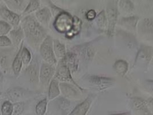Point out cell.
<instances>
[{
	"label": "cell",
	"mask_w": 153,
	"mask_h": 115,
	"mask_svg": "<svg viewBox=\"0 0 153 115\" xmlns=\"http://www.w3.org/2000/svg\"><path fill=\"white\" fill-rule=\"evenodd\" d=\"M22 25L24 34L32 46H38L47 37L44 29L33 16H28L24 18Z\"/></svg>",
	"instance_id": "cell-1"
},
{
	"label": "cell",
	"mask_w": 153,
	"mask_h": 115,
	"mask_svg": "<svg viewBox=\"0 0 153 115\" xmlns=\"http://www.w3.org/2000/svg\"><path fill=\"white\" fill-rule=\"evenodd\" d=\"M40 52L42 57L48 64L53 65L56 63L57 60L53 52V39L51 36H47L43 40L40 46Z\"/></svg>",
	"instance_id": "cell-2"
},
{
	"label": "cell",
	"mask_w": 153,
	"mask_h": 115,
	"mask_svg": "<svg viewBox=\"0 0 153 115\" xmlns=\"http://www.w3.org/2000/svg\"><path fill=\"white\" fill-rule=\"evenodd\" d=\"M73 25V18L67 12H62L56 18L54 25L60 32H68Z\"/></svg>",
	"instance_id": "cell-3"
},
{
	"label": "cell",
	"mask_w": 153,
	"mask_h": 115,
	"mask_svg": "<svg viewBox=\"0 0 153 115\" xmlns=\"http://www.w3.org/2000/svg\"><path fill=\"white\" fill-rule=\"evenodd\" d=\"M0 16L12 27H17L20 21V16L6 7L0 8Z\"/></svg>",
	"instance_id": "cell-4"
},
{
	"label": "cell",
	"mask_w": 153,
	"mask_h": 115,
	"mask_svg": "<svg viewBox=\"0 0 153 115\" xmlns=\"http://www.w3.org/2000/svg\"><path fill=\"white\" fill-rule=\"evenodd\" d=\"M55 78L63 82H72L73 79L71 75V72L65 64L63 59L60 61L56 70Z\"/></svg>",
	"instance_id": "cell-5"
},
{
	"label": "cell",
	"mask_w": 153,
	"mask_h": 115,
	"mask_svg": "<svg viewBox=\"0 0 153 115\" xmlns=\"http://www.w3.org/2000/svg\"><path fill=\"white\" fill-rule=\"evenodd\" d=\"M107 20L108 21V34L110 35H113L114 29L117 20L118 10L114 5L107 9Z\"/></svg>",
	"instance_id": "cell-6"
},
{
	"label": "cell",
	"mask_w": 153,
	"mask_h": 115,
	"mask_svg": "<svg viewBox=\"0 0 153 115\" xmlns=\"http://www.w3.org/2000/svg\"><path fill=\"white\" fill-rule=\"evenodd\" d=\"M29 93L25 89L21 87H12L7 91L8 99L13 102H18L19 100L28 96Z\"/></svg>",
	"instance_id": "cell-7"
},
{
	"label": "cell",
	"mask_w": 153,
	"mask_h": 115,
	"mask_svg": "<svg viewBox=\"0 0 153 115\" xmlns=\"http://www.w3.org/2000/svg\"><path fill=\"white\" fill-rule=\"evenodd\" d=\"M55 72V68L52 65L48 63H43L41 67L40 74V79L42 84L47 85L53 75Z\"/></svg>",
	"instance_id": "cell-8"
},
{
	"label": "cell",
	"mask_w": 153,
	"mask_h": 115,
	"mask_svg": "<svg viewBox=\"0 0 153 115\" xmlns=\"http://www.w3.org/2000/svg\"><path fill=\"white\" fill-rule=\"evenodd\" d=\"M93 97L88 96L83 102L78 105L70 115H85L90 107Z\"/></svg>",
	"instance_id": "cell-9"
},
{
	"label": "cell",
	"mask_w": 153,
	"mask_h": 115,
	"mask_svg": "<svg viewBox=\"0 0 153 115\" xmlns=\"http://www.w3.org/2000/svg\"><path fill=\"white\" fill-rule=\"evenodd\" d=\"M63 60L65 64L69 69L70 72H75L76 71L78 67V59L76 55L74 53L68 52L66 54L65 57Z\"/></svg>",
	"instance_id": "cell-10"
},
{
	"label": "cell",
	"mask_w": 153,
	"mask_h": 115,
	"mask_svg": "<svg viewBox=\"0 0 153 115\" xmlns=\"http://www.w3.org/2000/svg\"><path fill=\"white\" fill-rule=\"evenodd\" d=\"M51 13L47 7H44L36 12V16L37 22L42 24H48L51 18Z\"/></svg>",
	"instance_id": "cell-11"
},
{
	"label": "cell",
	"mask_w": 153,
	"mask_h": 115,
	"mask_svg": "<svg viewBox=\"0 0 153 115\" xmlns=\"http://www.w3.org/2000/svg\"><path fill=\"white\" fill-rule=\"evenodd\" d=\"M53 47L55 57L57 58L60 60L63 59L66 55V52L63 44L58 40L55 39L53 40Z\"/></svg>",
	"instance_id": "cell-12"
},
{
	"label": "cell",
	"mask_w": 153,
	"mask_h": 115,
	"mask_svg": "<svg viewBox=\"0 0 153 115\" xmlns=\"http://www.w3.org/2000/svg\"><path fill=\"white\" fill-rule=\"evenodd\" d=\"M22 44H23V42L21 43L20 50L14 58L12 66L13 72H14V75L16 77H17L19 75L20 72L21 71V68H22V62L21 56H20V52H21V48L22 47Z\"/></svg>",
	"instance_id": "cell-13"
},
{
	"label": "cell",
	"mask_w": 153,
	"mask_h": 115,
	"mask_svg": "<svg viewBox=\"0 0 153 115\" xmlns=\"http://www.w3.org/2000/svg\"><path fill=\"white\" fill-rule=\"evenodd\" d=\"M10 40L14 46H18L24 37V32L21 27L11 31L10 32Z\"/></svg>",
	"instance_id": "cell-14"
},
{
	"label": "cell",
	"mask_w": 153,
	"mask_h": 115,
	"mask_svg": "<svg viewBox=\"0 0 153 115\" xmlns=\"http://www.w3.org/2000/svg\"><path fill=\"white\" fill-rule=\"evenodd\" d=\"M60 88L63 94L67 97H75L78 94L76 89L74 86H72L71 85H69L68 84H60Z\"/></svg>",
	"instance_id": "cell-15"
},
{
	"label": "cell",
	"mask_w": 153,
	"mask_h": 115,
	"mask_svg": "<svg viewBox=\"0 0 153 115\" xmlns=\"http://www.w3.org/2000/svg\"><path fill=\"white\" fill-rule=\"evenodd\" d=\"M60 94L59 86L58 85V82L55 79H53L50 84L49 88L48 98L49 100H52L55 99Z\"/></svg>",
	"instance_id": "cell-16"
},
{
	"label": "cell",
	"mask_w": 153,
	"mask_h": 115,
	"mask_svg": "<svg viewBox=\"0 0 153 115\" xmlns=\"http://www.w3.org/2000/svg\"><path fill=\"white\" fill-rule=\"evenodd\" d=\"M90 81L94 84L99 86H105L111 84L112 82V79L105 77L92 76L90 77Z\"/></svg>",
	"instance_id": "cell-17"
},
{
	"label": "cell",
	"mask_w": 153,
	"mask_h": 115,
	"mask_svg": "<svg viewBox=\"0 0 153 115\" xmlns=\"http://www.w3.org/2000/svg\"><path fill=\"white\" fill-rule=\"evenodd\" d=\"M13 104L10 101H5L1 107V115H12Z\"/></svg>",
	"instance_id": "cell-18"
},
{
	"label": "cell",
	"mask_w": 153,
	"mask_h": 115,
	"mask_svg": "<svg viewBox=\"0 0 153 115\" xmlns=\"http://www.w3.org/2000/svg\"><path fill=\"white\" fill-rule=\"evenodd\" d=\"M114 69L119 74L121 75H124L127 71L128 65L125 60H119L116 62V63H115Z\"/></svg>",
	"instance_id": "cell-19"
},
{
	"label": "cell",
	"mask_w": 153,
	"mask_h": 115,
	"mask_svg": "<svg viewBox=\"0 0 153 115\" xmlns=\"http://www.w3.org/2000/svg\"><path fill=\"white\" fill-rule=\"evenodd\" d=\"M20 56L23 65L26 66L29 63L32 59V56L30 51L27 48L25 47L21 48Z\"/></svg>",
	"instance_id": "cell-20"
},
{
	"label": "cell",
	"mask_w": 153,
	"mask_h": 115,
	"mask_svg": "<svg viewBox=\"0 0 153 115\" xmlns=\"http://www.w3.org/2000/svg\"><path fill=\"white\" fill-rule=\"evenodd\" d=\"M142 31L145 33H149L152 35L153 32V21L152 19H145L142 22Z\"/></svg>",
	"instance_id": "cell-21"
},
{
	"label": "cell",
	"mask_w": 153,
	"mask_h": 115,
	"mask_svg": "<svg viewBox=\"0 0 153 115\" xmlns=\"http://www.w3.org/2000/svg\"><path fill=\"white\" fill-rule=\"evenodd\" d=\"M79 54L85 59H89L92 57L94 55L93 51L90 47L87 46H84L80 47V48L78 49Z\"/></svg>",
	"instance_id": "cell-22"
},
{
	"label": "cell",
	"mask_w": 153,
	"mask_h": 115,
	"mask_svg": "<svg viewBox=\"0 0 153 115\" xmlns=\"http://www.w3.org/2000/svg\"><path fill=\"white\" fill-rule=\"evenodd\" d=\"M47 100L45 99L40 101L36 107V112L37 115H44L47 111Z\"/></svg>",
	"instance_id": "cell-23"
},
{
	"label": "cell",
	"mask_w": 153,
	"mask_h": 115,
	"mask_svg": "<svg viewBox=\"0 0 153 115\" xmlns=\"http://www.w3.org/2000/svg\"><path fill=\"white\" fill-rule=\"evenodd\" d=\"M40 7V2L38 1H30L28 6L25 9L23 13L28 14L34 12L38 9Z\"/></svg>",
	"instance_id": "cell-24"
},
{
	"label": "cell",
	"mask_w": 153,
	"mask_h": 115,
	"mask_svg": "<svg viewBox=\"0 0 153 115\" xmlns=\"http://www.w3.org/2000/svg\"><path fill=\"white\" fill-rule=\"evenodd\" d=\"M12 28V27L7 22L0 20V36H6Z\"/></svg>",
	"instance_id": "cell-25"
},
{
	"label": "cell",
	"mask_w": 153,
	"mask_h": 115,
	"mask_svg": "<svg viewBox=\"0 0 153 115\" xmlns=\"http://www.w3.org/2000/svg\"><path fill=\"white\" fill-rule=\"evenodd\" d=\"M97 22L98 27L101 29L105 28L107 24V18L105 11H102L97 17Z\"/></svg>",
	"instance_id": "cell-26"
},
{
	"label": "cell",
	"mask_w": 153,
	"mask_h": 115,
	"mask_svg": "<svg viewBox=\"0 0 153 115\" xmlns=\"http://www.w3.org/2000/svg\"><path fill=\"white\" fill-rule=\"evenodd\" d=\"M57 105H58L59 108L64 111L68 110L70 108V101L68 100L67 99H66L65 98L60 97V98L57 99Z\"/></svg>",
	"instance_id": "cell-27"
},
{
	"label": "cell",
	"mask_w": 153,
	"mask_h": 115,
	"mask_svg": "<svg viewBox=\"0 0 153 115\" xmlns=\"http://www.w3.org/2000/svg\"><path fill=\"white\" fill-rule=\"evenodd\" d=\"M24 109V103L22 102H15L13 104L12 115H20Z\"/></svg>",
	"instance_id": "cell-28"
},
{
	"label": "cell",
	"mask_w": 153,
	"mask_h": 115,
	"mask_svg": "<svg viewBox=\"0 0 153 115\" xmlns=\"http://www.w3.org/2000/svg\"><path fill=\"white\" fill-rule=\"evenodd\" d=\"M8 7L13 9H19L22 6L23 1H5Z\"/></svg>",
	"instance_id": "cell-29"
},
{
	"label": "cell",
	"mask_w": 153,
	"mask_h": 115,
	"mask_svg": "<svg viewBox=\"0 0 153 115\" xmlns=\"http://www.w3.org/2000/svg\"><path fill=\"white\" fill-rule=\"evenodd\" d=\"M27 72L31 81H35L37 77V69L35 65L30 66L27 69Z\"/></svg>",
	"instance_id": "cell-30"
},
{
	"label": "cell",
	"mask_w": 153,
	"mask_h": 115,
	"mask_svg": "<svg viewBox=\"0 0 153 115\" xmlns=\"http://www.w3.org/2000/svg\"><path fill=\"white\" fill-rule=\"evenodd\" d=\"M134 105L136 109L140 110H145L146 109L147 103L146 102L140 99H134Z\"/></svg>",
	"instance_id": "cell-31"
},
{
	"label": "cell",
	"mask_w": 153,
	"mask_h": 115,
	"mask_svg": "<svg viewBox=\"0 0 153 115\" xmlns=\"http://www.w3.org/2000/svg\"><path fill=\"white\" fill-rule=\"evenodd\" d=\"M120 7L122 8L127 12H131L134 8L132 2L128 1H122L120 2Z\"/></svg>",
	"instance_id": "cell-32"
},
{
	"label": "cell",
	"mask_w": 153,
	"mask_h": 115,
	"mask_svg": "<svg viewBox=\"0 0 153 115\" xmlns=\"http://www.w3.org/2000/svg\"><path fill=\"white\" fill-rule=\"evenodd\" d=\"M12 45L9 37L7 36H0V47H8Z\"/></svg>",
	"instance_id": "cell-33"
},
{
	"label": "cell",
	"mask_w": 153,
	"mask_h": 115,
	"mask_svg": "<svg viewBox=\"0 0 153 115\" xmlns=\"http://www.w3.org/2000/svg\"><path fill=\"white\" fill-rule=\"evenodd\" d=\"M123 21L125 22V24H127V26H130V28H132V27H135V25L137 22V18L135 17H129V18L123 19Z\"/></svg>",
	"instance_id": "cell-34"
},
{
	"label": "cell",
	"mask_w": 153,
	"mask_h": 115,
	"mask_svg": "<svg viewBox=\"0 0 153 115\" xmlns=\"http://www.w3.org/2000/svg\"><path fill=\"white\" fill-rule=\"evenodd\" d=\"M97 16V13L94 10H90L86 14V17L88 20H94Z\"/></svg>",
	"instance_id": "cell-35"
},
{
	"label": "cell",
	"mask_w": 153,
	"mask_h": 115,
	"mask_svg": "<svg viewBox=\"0 0 153 115\" xmlns=\"http://www.w3.org/2000/svg\"><path fill=\"white\" fill-rule=\"evenodd\" d=\"M7 63V60L6 58L4 56H0V66L2 67H4V66H5Z\"/></svg>",
	"instance_id": "cell-36"
},
{
	"label": "cell",
	"mask_w": 153,
	"mask_h": 115,
	"mask_svg": "<svg viewBox=\"0 0 153 115\" xmlns=\"http://www.w3.org/2000/svg\"><path fill=\"white\" fill-rule=\"evenodd\" d=\"M3 79H4V75H3L2 73L0 72V84L2 83Z\"/></svg>",
	"instance_id": "cell-37"
},
{
	"label": "cell",
	"mask_w": 153,
	"mask_h": 115,
	"mask_svg": "<svg viewBox=\"0 0 153 115\" xmlns=\"http://www.w3.org/2000/svg\"><path fill=\"white\" fill-rule=\"evenodd\" d=\"M129 115V114H127V113H123V114H116V115Z\"/></svg>",
	"instance_id": "cell-38"
},
{
	"label": "cell",
	"mask_w": 153,
	"mask_h": 115,
	"mask_svg": "<svg viewBox=\"0 0 153 115\" xmlns=\"http://www.w3.org/2000/svg\"><path fill=\"white\" fill-rule=\"evenodd\" d=\"M0 115H1V107H0Z\"/></svg>",
	"instance_id": "cell-39"
}]
</instances>
